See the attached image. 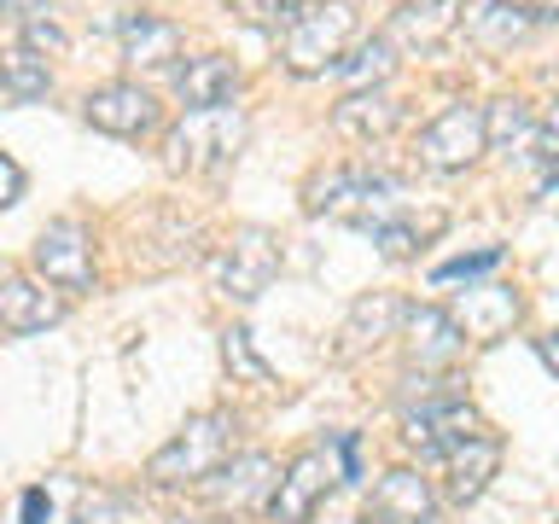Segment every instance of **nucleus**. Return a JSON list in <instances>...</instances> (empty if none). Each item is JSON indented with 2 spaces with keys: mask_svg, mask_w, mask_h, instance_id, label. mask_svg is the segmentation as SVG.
<instances>
[{
  "mask_svg": "<svg viewBox=\"0 0 559 524\" xmlns=\"http://www.w3.org/2000/svg\"><path fill=\"white\" fill-rule=\"evenodd\" d=\"M245 146V111L239 105H204V111H187L164 140V164L175 175H204L234 164V152Z\"/></svg>",
  "mask_w": 559,
  "mask_h": 524,
  "instance_id": "nucleus-1",
  "label": "nucleus"
},
{
  "mask_svg": "<svg viewBox=\"0 0 559 524\" xmlns=\"http://www.w3.org/2000/svg\"><path fill=\"white\" fill-rule=\"evenodd\" d=\"M349 35H356V7L349 0H309L280 35V59H286L292 76H321L326 64L344 59Z\"/></svg>",
  "mask_w": 559,
  "mask_h": 524,
  "instance_id": "nucleus-2",
  "label": "nucleus"
},
{
  "mask_svg": "<svg viewBox=\"0 0 559 524\" xmlns=\"http://www.w3.org/2000/svg\"><path fill=\"white\" fill-rule=\"evenodd\" d=\"M227 443H234V414L210 408V414H199V419H187V426L152 454L146 478H152V484H204L210 472L227 461Z\"/></svg>",
  "mask_w": 559,
  "mask_h": 524,
  "instance_id": "nucleus-3",
  "label": "nucleus"
},
{
  "mask_svg": "<svg viewBox=\"0 0 559 524\" xmlns=\"http://www.w3.org/2000/svg\"><path fill=\"white\" fill-rule=\"evenodd\" d=\"M314 216H338V222H356L373 234L379 222H391L396 199V181L379 169H332V175H314L309 181V199H304Z\"/></svg>",
  "mask_w": 559,
  "mask_h": 524,
  "instance_id": "nucleus-4",
  "label": "nucleus"
},
{
  "mask_svg": "<svg viewBox=\"0 0 559 524\" xmlns=\"http://www.w3.org/2000/svg\"><path fill=\"white\" fill-rule=\"evenodd\" d=\"M274 274H280V245H274L269 227H239V234L227 239V251L216 257V279L234 303H257V297L274 286Z\"/></svg>",
  "mask_w": 559,
  "mask_h": 524,
  "instance_id": "nucleus-5",
  "label": "nucleus"
},
{
  "mask_svg": "<svg viewBox=\"0 0 559 524\" xmlns=\"http://www.w3.org/2000/svg\"><path fill=\"white\" fill-rule=\"evenodd\" d=\"M332 484H338V466H332L326 449L297 454L286 466V478H274V489H269V524H309Z\"/></svg>",
  "mask_w": 559,
  "mask_h": 524,
  "instance_id": "nucleus-6",
  "label": "nucleus"
},
{
  "mask_svg": "<svg viewBox=\"0 0 559 524\" xmlns=\"http://www.w3.org/2000/svg\"><path fill=\"white\" fill-rule=\"evenodd\" d=\"M419 164L426 169H466L484 146V105H449L443 117H431L426 129H419Z\"/></svg>",
  "mask_w": 559,
  "mask_h": 524,
  "instance_id": "nucleus-7",
  "label": "nucleus"
},
{
  "mask_svg": "<svg viewBox=\"0 0 559 524\" xmlns=\"http://www.w3.org/2000/svg\"><path fill=\"white\" fill-rule=\"evenodd\" d=\"M35 274L59 291H87L94 286V245L82 222H47L35 239Z\"/></svg>",
  "mask_w": 559,
  "mask_h": 524,
  "instance_id": "nucleus-8",
  "label": "nucleus"
},
{
  "mask_svg": "<svg viewBox=\"0 0 559 524\" xmlns=\"http://www.w3.org/2000/svg\"><path fill=\"white\" fill-rule=\"evenodd\" d=\"M519 291L513 286H496V279H484V286H466V291H454V314L449 321L461 326V338L466 344H496L507 338V332L519 326Z\"/></svg>",
  "mask_w": 559,
  "mask_h": 524,
  "instance_id": "nucleus-9",
  "label": "nucleus"
},
{
  "mask_svg": "<svg viewBox=\"0 0 559 524\" xmlns=\"http://www.w3.org/2000/svg\"><path fill=\"white\" fill-rule=\"evenodd\" d=\"M361 524H437V496L414 466H391L361 501Z\"/></svg>",
  "mask_w": 559,
  "mask_h": 524,
  "instance_id": "nucleus-10",
  "label": "nucleus"
},
{
  "mask_svg": "<svg viewBox=\"0 0 559 524\" xmlns=\"http://www.w3.org/2000/svg\"><path fill=\"white\" fill-rule=\"evenodd\" d=\"M82 117L94 122L99 134L140 140V134L157 129V99L140 82H111V87H94V94L82 99Z\"/></svg>",
  "mask_w": 559,
  "mask_h": 524,
  "instance_id": "nucleus-11",
  "label": "nucleus"
},
{
  "mask_svg": "<svg viewBox=\"0 0 559 524\" xmlns=\"http://www.w3.org/2000/svg\"><path fill=\"white\" fill-rule=\"evenodd\" d=\"M402 326H408V361L419 367V373H449V367L466 356V338H461V326H454L443 309H431V303H414L408 314H402Z\"/></svg>",
  "mask_w": 559,
  "mask_h": 524,
  "instance_id": "nucleus-12",
  "label": "nucleus"
},
{
  "mask_svg": "<svg viewBox=\"0 0 559 524\" xmlns=\"http://www.w3.org/2000/svg\"><path fill=\"white\" fill-rule=\"evenodd\" d=\"M402 426H408V443L419 454H449L466 437H478V408L466 396H449V402H431V408H408Z\"/></svg>",
  "mask_w": 559,
  "mask_h": 524,
  "instance_id": "nucleus-13",
  "label": "nucleus"
},
{
  "mask_svg": "<svg viewBox=\"0 0 559 524\" xmlns=\"http://www.w3.org/2000/svg\"><path fill=\"white\" fill-rule=\"evenodd\" d=\"M52 321H64V297H52L24 274L0 279V332H47Z\"/></svg>",
  "mask_w": 559,
  "mask_h": 524,
  "instance_id": "nucleus-14",
  "label": "nucleus"
},
{
  "mask_svg": "<svg viewBox=\"0 0 559 524\" xmlns=\"http://www.w3.org/2000/svg\"><path fill=\"white\" fill-rule=\"evenodd\" d=\"M443 461H449V501L466 507V501H478L489 489V478L501 472V437L478 431V437H466L461 449H449Z\"/></svg>",
  "mask_w": 559,
  "mask_h": 524,
  "instance_id": "nucleus-15",
  "label": "nucleus"
},
{
  "mask_svg": "<svg viewBox=\"0 0 559 524\" xmlns=\"http://www.w3.org/2000/svg\"><path fill=\"white\" fill-rule=\"evenodd\" d=\"M396 122H402V105L384 94V87H361V94H344L338 99V111H332V129H338L344 140H384V134H396Z\"/></svg>",
  "mask_w": 559,
  "mask_h": 524,
  "instance_id": "nucleus-16",
  "label": "nucleus"
},
{
  "mask_svg": "<svg viewBox=\"0 0 559 524\" xmlns=\"http://www.w3.org/2000/svg\"><path fill=\"white\" fill-rule=\"evenodd\" d=\"M175 94H181L187 111H204V105H234L239 94V70L222 52H204V59H187V70H175Z\"/></svg>",
  "mask_w": 559,
  "mask_h": 524,
  "instance_id": "nucleus-17",
  "label": "nucleus"
},
{
  "mask_svg": "<svg viewBox=\"0 0 559 524\" xmlns=\"http://www.w3.org/2000/svg\"><path fill=\"white\" fill-rule=\"evenodd\" d=\"M204 484H210V496H216L222 513H239V507H251L274 489V461L269 454H239L234 466H216Z\"/></svg>",
  "mask_w": 559,
  "mask_h": 524,
  "instance_id": "nucleus-18",
  "label": "nucleus"
},
{
  "mask_svg": "<svg viewBox=\"0 0 559 524\" xmlns=\"http://www.w3.org/2000/svg\"><path fill=\"white\" fill-rule=\"evenodd\" d=\"M175 52H181V29H175L169 17L140 12V17L122 24V59H129L134 70H164Z\"/></svg>",
  "mask_w": 559,
  "mask_h": 524,
  "instance_id": "nucleus-19",
  "label": "nucleus"
},
{
  "mask_svg": "<svg viewBox=\"0 0 559 524\" xmlns=\"http://www.w3.org/2000/svg\"><path fill=\"white\" fill-rule=\"evenodd\" d=\"M402 314H408V303H402V297H391V291L361 297V303L349 309V321H344V356H356V349H367V344L396 338Z\"/></svg>",
  "mask_w": 559,
  "mask_h": 524,
  "instance_id": "nucleus-20",
  "label": "nucleus"
},
{
  "mask_svg": "<svg viewBox=\"0 0 559 524\" xmlns=\"http://www.w3.org/2000/svg\"><path fill=\"white\" fill-rule=\"evenodd\" d=\"M449 29H454V12H449V7H426V0H408V7L391 17L384 41H391V47H408V52H437V47L449 41Z\"/></svg>",
  "mask_w": 559,
  "mask_h": 524,
  "instance_id": "nucleus-21",
  "label": "nucleus"
},
{
  "mask_svg": "<svg viewBox=\"0 0 559 524\" xmlns=\"http://www.w3.org/2000/svg\"><path fill=\"white\" fill-rule=\"evenodd\" d=\"M466 29L478 47H519L524 35H531V12L513 7V0H484V7L466 17Z\"/></svg>",
  "mask_w": 559,
  "mask_h": 524,
  "instance_id": "nucleus-22",
  "label": "nucleus"
},
{
  "mask_svg": "<svg viewBox=\"0 0 559 524\" xmlns=\"http://www.w3.org/2000/svg\"><path fill=\"white\" fill-rule=\"evenodd\" d=\"M484 146H496V152H524V146H536V117H531V105H524V99H496V105H484Z\"/></svg>",
  "mask_w": 559,
  "mask_h": 524,
  "instance_id": "nucleus-23",
  "label": "nucleus"
},
{
  "mask_svg": "<svg viewBox=\"0 0 559 524\" xmlns=\"http://www.w3.org/2000/svg\"><path fill=\"white\" fill-rule=\"evenodd\" d=\"M47 87H52V70L41 52H29V47L0 52V94L7 99H41Z\"/></svg>",
  "mask_w": 559,
  "mask_h": 524,
  "instance_id": "nucleus-24",
  "label": "nucleus"
},
{
  "mask_svg": "<svg viewBox=\"0 0 559 524\" xmlns=\"http://www.w3.org/2000/svg\"><path fill=\"white\" fill-rule=\"evenodd\" d=\"M332 70H338V76H344V82L361 94V87H379V82L396 70V47L384 41V35H373V41H367V47H356L349 59H338Z\"/></svg>",
  "mask_w": 559,
  "mask_h": 524,
  "instance_id": "nucleus-25",
  "label": "nucleus"
},
{
  "mask_svg": "<svg viewBox=\"0 0 559 524\" xmlns=\"http://www.w3.org/2000/svg\"><path fill=\"white\" fill-rule=\"evenodd\" d=\"M222 356H227V367H234L239 379H251V384H269L274 379V367L257 356V344H251V332H245V326H227L222 332Z\"/></svg>",
  "mask_w": 559,
  "mask_h": 524,
  "instance_id": "nucleus-26",
  "label": "nucleus"
},
{
  "mask_svg": "<svg viewBox=\"0 0 559 524\" xmlns=\"http://www.w3.org/2000/svg\"><path fill=\"white\" fill-rule=\"evenodd\" d=\"M437 227H443V216L426 222V227H419V222H396V216H391V222H379V227H373V245H379L384 257H396V262H402V257H414L419 245H426V234H437Z\"/></svg>",
  "mask_w": 559,
  "mask_h": 524,
  "instance_id": "nucleus-27",
  "label": "nucleus"
},
{
  "mask_svg": "<svg viewBox=\"0 0 559 524\" xmlns=\"http://www.w3.org/2000/svg\"><path fill=\"white\" fill-rule=\"evenodd\" d=\"M489 269H501V245H484V251H472V257H454V262H443V269H437L431 279H437V286H454V279L478 286Z\"/></svg>",
  "mask_w": 559,
  "mask_h": 524,
  "instance_id": "nucleus-28",
  "label": "nucleus"
},
{
  "mask_svg": "<svg viewBox=\"0 0 559 524\" xmlns=\"http://www.w3.org/2000/svg\"><path fill=\"white\" fill-rule=\"evenodd\" d=\"M70 524H122V501L111 496V489H87V496L76 501V519Z\"/></svg>",
  "mask_w": 559,
  "mask_h": 524,
  "instance_id": "nucleus-29",
  "label": "nucleus"
},
{
  "mask_svg": "<svg viewBox=\"0 0 559 524\" xmlns=\"http://www.w3.org/2000/svg\"><path fill=\"white\" fill-rule=\"evenodd\" d=\"M234 7L251 17V24H292V17L304 12L309 0H234Z\"/></svg>",
  "mask_w": 559,
  "mask_h": 524,
  "instance_id": "nucleus-30",
  "label": "nucleus"
},
{
  "mask_svg": "<svg viewBox=\"0 0 559 524\" xmlns=\"http://www.w3.org/2000/svg\"><path fill=\"white\" fill-rule=\"evenodd\" d=\"M24 35H29V52H64V29L52 17H29Z\"/></svg>",
  "mask_w": 559,
  "mask_h": 524,
  "instance_id": "nucleus-31",
  "label": "nucleus"
},
{
  "mask_svg": "<svg viewBox=\"0 0 559 524\" xmlns=\"http://www.w3.org/2000/svg\"><path fill=\"white\" fill-rule=\"evenodd\" d=\"M17 192H24V169H17L12 157L0 152V210H7V204H17Z\"/></svg>",
  "mask_w": 559,
  "mask_h": 524,
  "instance_id": "nucleus-32",
  "label": "nucleus"
},
{
  "mask_svg": "<svg viewBox=\"0 0 559 524\" xmlns=\"http://www.w3.org/2000/svg\"><path fill=\"white\" fill-rule=\"evenodd\" d=\"M536 140H542V157H548V164H559V99H554L548 122H536Z\"/></svg>",
  "mask_w": 559,
  "mask_h": 524,
  "instance_id": "nucleus-33",
  "label": "nucleus"
},
{
  "mask_svg": "<svg viewBox=\"0 0 559 524\" xmlns=\"http://www.w3.org/2000/svg\"><path fill=\"white\" fill-rule=\"evenodd\" d=\"M47 519H52L47 489H29V496H24V524H47Z\"/></svg>",
  "mask_w": 559,
  "mask_h": 524,
  "instance_id": "nucleus-34",
  "label": "nucleus"
},
{
  "mask_svg": "<svg viewBox=\"0 0 559 524\" xmlns=\"http://www.w3.org/2000/svg\"><path fill=\"white\" fill-rule=\"evenodd\" d=\"M536 349H542V361H548L554 373H559V326L548 332V338H536Z\"/></svg>",
  "mask_w": 559,
  "mask_h": 524,
  "instance_id": "nucleus-35",
  "label": "nucleus"
},
{
  "mask_svg": "<svg viewBox=\"0 0 559 524\" xmlns=\"http://www.w3.org/2000/svg\"><path fill=\"white\" fill-rule=\"evenodd\" d=\"M524 12L531 17H559V0H524Z\"/></svg>",
  "mask_w": 559,
  "mask_h": 524,
  "instance_id": "nucleus-36",
  "label": "nucleus"
},
{
  "mask_svg": "<svg viewBox=\"0 0 559 524\" xmlns=\"http://www.w3.org/2000/svg\"><path fill=\"white\" fill-rule=\"evenodd\" d=\"M12 7H29V0H0V12H12Z\"/></svg>",
  "mask_w": 559,
  "mask_h": 524,
  "instance_id": "nucleus-37",
  "label": "nucleus"
},
{
  "mask_svg": "<svg viewBox=\"0 0 559 524\" xmlns=\"http://www.w3.org/2000/svg\"><path fill=\"white\" fill-rule=\"evenodd\" d=\"M426 7H449V0H426Z\"/></svg>",
  "mask_w": 559,
  "mask_h": 524,
  "instance_id": "nucleus-38",
  "label": "nucleus"
}]
</instances>
